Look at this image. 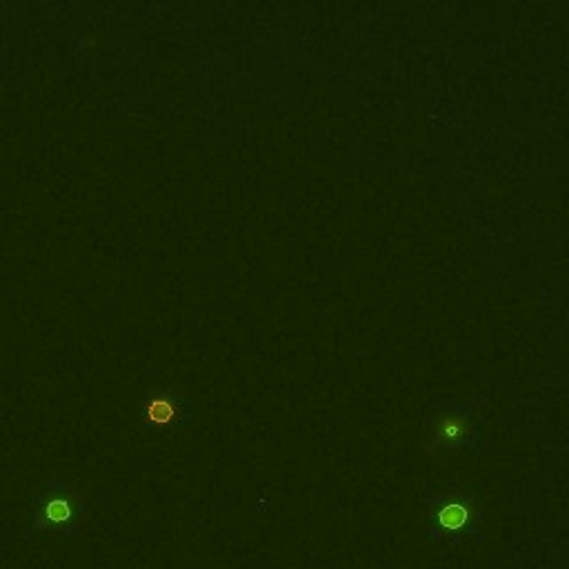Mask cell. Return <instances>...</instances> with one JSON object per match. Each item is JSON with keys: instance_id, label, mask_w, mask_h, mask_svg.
I'll use <instances>...</instances> for the list:
<instances>
[{"instance_id": "cell-1", "label": "cell", "mask_w": 569, "mask_h": 569, "mask_svg": "<svg viewBox=\"0 0 569 569\" xmlns=\"http://www.w3.org/2000/svg\"><path fill=\"white\" fill-rule=\"evenodd\" d=\"M80 512L82 500L74 487L62 482L49 485L45 492L29 498V536L70 529Z\"/></svg>"}, {"instance_id": "cell-2", "label": "cell", "mask_w": 569, "mask_h": 569, "mask_svg": "<svg viewBox=\"0 0 569 569\" xmlns=\"http://www.w3.org/2000/svg\"><path fill=\"white\" fill-rule=\"evenodd\" d=\"M470 431V418L460 409H447L436 416V421L431 423V438H429V449L436 447H451L456 445L465 433Z\"/></svg>"}, {"instance_id": "cell-4", "label": "cell", "mask_w": 569, "mask_h": 569, "mask_svg": "<svg viewBox=\"0 0 569 569\" xmlns=\"http://www.w3.org/2000/svg\"><path fill=\"white\" fill-rule=\"evenodd\" d=\"M147 416H149V421H154L158 425H165V423H170L174 421V416H176V405L170 403L167 398H158L154 400V403H149L147 407Z\"/></svg>"}, {"instance_id": "cell-3", "label": "cell", "mask_w": 569, "mask_h": 569, "mask_svg": "<svg viewBox=\"0 0 569 569\" xmlns=\"http://www.w3.org/2000/svg\"><path fill=\"white\" fill-rule=\"evenodd\" d=\"M467 516H470V512H467V507L460 505V503H449L438 514L441 525L447 527V529H458V527H463L467 523Z\"/></svg>"}]
</instances>
